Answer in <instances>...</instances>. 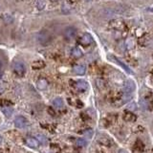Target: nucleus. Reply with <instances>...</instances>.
Returning <instances> with one entry per match:
<instances>
[{"mask_svg": "<svg viewBox=\"0 0 153 153\" xmlns=\"http://www.w3.org/2000/svg\"><path fill=\"white\" fill-rule=\"evenodd\" d=\"M99 142L103 144V146H106V147H112L113 144V142L110 138H108V137H103V138L99 139Z\"/></svg>", "mask_w": 153, "mask_h": 153, "instance_id": "obj_14", "label": "nucleus"}, {"mask_svg": "<svg viewBox=\"0 0 153 153\" xmlns=\"http://www.w3.org/2000/svg\"><path fill=\"white\" fill-rule=\"evenodd\" d=\"M87 144V142L83 139V138H78L77 140V146L78 147H86Z\"/></svg>", "mask_w": 153, "mask_h": 153, "instance_id": "obj_20", "label": "nucleus"}, {"mask_svg": "<svg viewBox=\"0 0 153 153\" xmlns=\"http://www.w3.org/2000/svg\"><path fill=\"white\" fill-rule=\"evenodd\" d=\"M119 153H127L125 150H123V149H121V150H119Z\"/></svg>", "mask_w": 153, "mask_h": 153, "instance_id": "obj_25", "label": "nucleus"}, {"mask_svg": "<svg viewBox=\"0 0 153 153\" xmlns=\"http://www.w3.org/2000/svg\"><path fill=\"white\" fill-rule=\"evenodd\" d=\"M75 86L78 91H86V90L88 89V83L85 80H77Z\"/></svg>", "mask_w": 153, "mask_h": 153, "instance_id": "obj_8", "label": "nucleus"}, {"mask_svg": "<svg viewBox=\"0 0 153 153\" xmlns=\"http://www.w3.org/2000/svg\"><path fill=\"white\" fill-rule=\"evenodd\" d=\"M135 90V83L133 80H126L124 83V94L130 95Z\"/></svg>", "mask_w": 153, "mask_h": 153, "instance_id": "obj_4", "label": "nucleus"}, {"mask_svg": "<svg viewBox=\"0 0 153 153\" xmlns=\"http://www.w3.org/2000/svg\"><path fill=\"white\" fill-rule=\"evenodd\" d=\"M97 85H98V87H99V88H103V86H104V81L101 80H97Z\"/></svg>", "mask_w": 153, "mask_h": 153, "instance_id": "obj_23", "label": "nucleus"}, {"mask_svg": "<svg viewBox=\"0 0 153 153\" xmlns=\"http://www.w3.org/2000/svg\"><path fill=\"white\" fill-rule=\"evenodd\" d=\"M27 123L28 121H27V120L23 116H18L14 120V124L17 128H24L27 125Z\"/></svg>", "mask_w": 153, "mask_h": 153, "instance_id": "obj_5", "label": "nucleus"}, {"mask_svg": "<svg viewBox=\"0 0 153 153\" xmlns=\"http://www.w3.org/2000/svg\"><path fill=\"white\" fill-rule=\"evenodd\" d=\"M53 105L57 109H60L64 106V101L63 100L61 99V98H56L54 101H53Z\"/></svg>", "mask_w": 153, "mask_h": 153, "instance_id": "obj_13", "label": "nucleus"}, {"mask_svg": "<svg viewBox=\"0 0 153 153\" xmlns=\"http://www.w3.org/2000/svg\"><path fill=\"white\" fill-rule=\"evenodd\" d=\"M2 74H3V72H0V78H1V77H2Z\"/></svg>", "mask_w": 153, "mask_h": 153, "instance_id": "obj_26", "label": "nucleus"}, {"mask_svg": "<svg viewBox=\"0 0 153 153\" xmlns=\"http://www.w3.org/2000/svg\"><path fill=\"white\" fill-rule=\"evenodd\" d=\"M37 86L39 90H45L48 87V81H47L45 78H40V80H38Z\"/></svg>", "mask_w": 153, "mask_h": 153, "instance_id": "obj_12", "label": "nucleus"}, {"mask_svg": "<svg viewBox=\"0 0 153 153\" xmlns=\"http://www.w3.org/2000/svg\"><path fill=\"white\" fill-rule=\"evenodd\" d=\"M37 41L40 45H43V46H46L51 43L52 41V37H51V34L46 32V31H42L38 34H37Z\"/></svg>", "mask_w": 153, "mask_h": 153, "instance_id": "obj_1", "label": "nucleus"}, {"mask_svg": "<svg viewBox=\"0 0 153 153\" xmlns=\"http://www.w3.org/2000/svg\"><path fill=\"white\" fill-rule=\"evenodd\" d=\"M13 70L15 75L22 77L26 73V66L22 61H14L13 63Z\"/></svg>", "mask_w": 153, "mask_h": 153, "instance_id": "obj_2", "label": "nucleus"}, {"mask_svg": "<svg viewBox=\"0 0 153 153\" xmlns=\"http://www.w3.org/2000/svg\"><path fill=\"white\" fill-rule=\"evenodd\" d=\"M3 113L7 117H11V113H13V109H11V107H5V108H3Z\"/></svg>", "mask_w": 153, "mask_h": 153, "instance_id": "obj_21", "label": "nucleus"}, {"mask_svg": "<svg viewBox=\"0 0 153 153\" xmlns=\"http://www.w3.org/2000/svg\"><path fill=\"white\" fill-rule=\"evenodd\" d=\"M133 148H134V151L141 153V152H143L144 150V144L141 140H137L135 142V144H134V147Z\"/></svg>", "mask_w": 153, "mask_h": 153, "instance_id": "obj_11", "label": "nucleus"}, {"mask_svg": "<svg viewBox=\"0 0 153 153\" xmlns=\"http://www.w3.org/2000/svg\"><path fill=\"white\" fill-rule=\"evenodd\" d=\"M150 11H153V9H150Z\"/></svg>", "mask_w": 153, "mask_h": 153, "instance_id": "obj_28", "label": "nucleus"}, {"mask_svg": "<svg viewBox=\"0 0 153 153\" xmlns=\"http://www.w3.org/2000/svg\"><path fill=\"white\" fill-rule=\"evenodd\" d=\"M73 71H74V73H75V74H77V75L82 76V75H84L85 72H86V67L84 65H82V64L76 65V66H74Z\"/></svg>", "mask_w": 153, "mask_h": 153, "instance_id": "obj_10", "label": "nucleus"}, {"mask_svg": "<svg viewBox=\"0 0 153 153\" xmlns=\"http://www.w3.org/2000/svg\"><path fill=\"white\" fill-rule=\"evenodd\" d=\"M93 41V38H92V36L88 33H85L82 34V37H80V42L82 45H89L91 44Z\"/></svg>", "mask_w": 153, "mask_h": 153, "instance_id": "obj_7", "label": "nucleus"}, {"mask_svg": "<svg viewBox=\"0 0 153 153\" xmlns=\"http://www.w3.org/2000/svg\"><path fill=\"white\" fill-rule=\"evenodd\" d=\"M46 63L43 60H36L33 62L32 64V68L33 69H42L45 67Z\"/></svg>", "mask_w": 153, "mask_h": 153, "instance_id": "obj_15", "label": "nucleus"}, {"mask_svg": "<svg viewBox=\"0 0 153 153\" xmlns=\"http://www.w3.org/2000/svg\"><path fill=\"white\" fill-rule=\"evenodd\" d=\"M71 55L76 58H80L82 57V52L80 48H78V47H75V48H73L72 51H71Z\"/></svg>", "mask_w": 153, "mask_h": 153, "instance_id": "obj_17", "label": "nucleus"}, {"mask_svg": "<svg viewBox=\"0 0 153 153\" xmlns=\"http://www.w3.org/2000/svg\"><path fill=\"white\" fill-rule=\"evenodd\" d=\"M26 144H28L29 147H38V144H39V143H38V141L37 140V139H34V138H27V140H26Z\"/></svg>", "mask_w": 153, "mask_h": 153, "instance_id": "obj_16", "label": "nucleus"}, {"mask_svg": "<svg viewBox=\"0 0 153 153\" xmlns=\"http://www.w3.org/2000/svg\"><path fill=\"white\" fill-rule=\"evenodd\" d=\"M109 57H111V60H112L113 61H114V62H116L117 64H119V65L121 66V68H123V69L124 70V71H126L127 73L133 74L132 70H131L130 68H129L128 66H126V65H125V64L124 63V62H121V61L120 60H118V58H117L116 57H114V56H109Z\"/></svg>", "mask_w": 153, "mask_h": 153, "instance_id": "obj_9", "label": "nucleus"}, {"mask_svg": "<svg viewBox=\"0 0 153 153\" xmlns=\"http://www.w3.org/2000/svg\"><path fill=\"white\" fill-rule=\"evenodd\" d=\"M144 107L148 109V110H153V100L152 99L144 100Z\"/></svg>", "mask_w": 153, "mask_h": 153, "instance_id": "obj_18", "label": "nucleus"}, {"mask_svg": "<svg viewBox=\"0 0 153 153\" xmlns=\"http://www.w3.org/2000/svg\"><path fill=\"white\" fill-rule=\"evenodd\" d=\"M77 34V30L73 27H69L64 31V37L67 39H72L76 37Z\"/></svg>", "mask_w": 153, "mask_h": 153, "instance_id": "obj_6", "label": "nucleus"}, {"mask_svg": "<svg viewBox=\"0 0 153 153\" xmlns=\"http://www.w3.org/2000/svg\"><path fill=\"white\" fill-rule=\"evenodd\" d=\"M85 1H86V2H89V1H91V0H85Z\"/></svg>", "mask_w": 153, "mask_h": 153, "instance_id": "obj_27", "label": "nucleus"}, {"mask_svg": "<svg viewBox=\"0 0 153 153\" xmlns=\"http://www.w3.org/2000/svg\"><path fill=\"white\" fill-rule=\"evenodd\" d=\"M123 119L127 123H134L137 120V116L131 111H124L123 114Z\"/></svg>", "mask_w": 153, "mask_h": 153, "instance_id": "obj_3", "label": "nucleus"}, {"mask_svg": "<svg viewBox=\"0 0 153 153\" xmlns=\"http://www.w3.org/2000/svg\"><path fill=\"white\" fill-rule=\"evenodd\" d=\"M0 72H3V64L1 61H0Z\"/></svg>", "mask_w": 153, "mask_h": 153, "instance_id": "obj_24", "label": "nucleus"}, {"mask_svg": "<svg viewBox=\"0 0 153 153\" xmlns=\"http://www.w3.org/2000/svg\"><path fill=\"white\" fill-rule=\"evenodd\" d=\"M84 135L89 137V138H91L92 135H93V130H92V129H87V130L84 132Z\"/></svg>", "mask_w": 153, "mask_h": 153, "instance_id": "obj_22", "label": "nucleus"}, {"mask_svg": "<svg viewBox=\"0 0 153 153\" xmlns=\"http://www.w3.org/2000/svg\"><path fill=\"white\" fill-rule=\"evenodd\" d=\"M37 140L38 141V143H40L42 144H47V138L42 134H37Z\"/></svg>", "mask_w": 153, "mask_h": 153, "instance_id": "obj_19", "label": "nucleus"}]
</instances>
